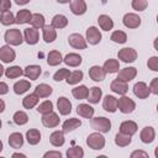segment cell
Here are the masks:
<instances>
[{
  "label": "cell",
  "mask_w": 158,
  "mask_h": 158,
  "mask_svg": "<svg viewBox=\"0 0 158 158\" xmlns=\"http://www.w3.org/2000/svg\"><path fill=\"white\" fill-rule=\"evenodd\" d=\"M86 144L91 149L100 151V149H102L105 147V137L99 131L98 132H93L86 137Z\"/></svg>",
  "instance_id": "6da1fadb"
},
{
  "label": "cell",
  "mask_w": 158,
  "mask_h": 158,
  "mask_svg": "<svg viewBox=\"0 0 158 158\" xmlns=\"http://www.w3.org/2000/svg\"><path fill=\"white\" fill-rule=\"evenodd\" d=\"M90 125L95 131H99L101 133H106L111 130V121L107 117H104V116L93 117L91 121H90Z\"/></svg>",
  "instance_id": "7a4b0ae2"
},
{
  "label": "cell",
  "mask_w": 158,
  "mask_h": 158,
  "mask_svg": "<svg viewBox=\"0 0 158 158\" xmlns=\"http://www.w3.org/2000/svg\"><path fill=\"white\" fill-rule=\"evenodd\" d=\"M4 38L6 41L7 44L10 46H20L22 42H23V37H22V33L19 28H11V30H7L4 35Z\"/></svg>",
  "instance_id": "3957f363"
},
{
  "label": "cell",
  "mask_w": 158,
  "mask_h": 158,
  "mask_svg": "<svg viewBox=\"0 0 158 158\" xmlns=\"http://www.w3.org/2000/svg\"><path fill=\"white\" fill-rule=\"evenodd\" d=\"M135 109H136V102L131 98L122 95L118 99V110L122 114H131V112H133Z\"/></svg>",
  "instance_id": "277c9868"
},
{
  "label": "cell",
  "mask_w": 158,
  "mask_h": 158,
  "mask_svg": "<svg viewBox=\"0 0 158 158\" xmlns=\"http://www.w3.org/2000/svg\"><path fill=\"white\" fill-rule=\"evenodd\" d=\"M117 57L123 63H132L137 59V52L131 47H125L117 52Z\"/></svg>",
  "instance_id": "5b68a950"
},
{
  "label": "cell",
  "mask_w": 158,
  "mask_h": 158,
  "mask_svg": "<svg viewBox=\"0 0 158 158\" xmlns=\"http://www.w3.org/2000/svg\"><path fill=\"white\" fill-rule=\"evenodd\" d=\"M68 42L69 44L75 48V49H85L86 46H88V42H86V38H84L80 33H72L69 37H68Z\"/></svg>",
  "instance_id": "8992f818"
},
{
  "label": "cell",
  "mask_w": 158,
  "mask_h": 158,
  "mask_svg": "<svg viewBox=\"0 0 158 158\" xmlns=\"http://www.w3.org/2000/svg\"><path fill=\"white\" fill-rule=\"evenodd\" d=\"M85 36H86V42H88L89 44H93V46L98 44V43L101 41V32H100V30H99L98 27H95V26H90V27L86 30Z\"/></svg>",
  "instance_id": "52a82bcc"
},
{
  "label": "cell",
  "mask_w": 158,
  "mask_h": 158,
  "mask_svg": "<svg viewBox=\"0 0 158 158\" xmlns=\"http://www.w3.org/2000/svg\"><path fill=\"white\" fill-rule=\"evenodd\" d=\"M133 94L138 98V99H147L151 94V90L148 88V85L144 81H138L133 85Z\"/></svg>",
  "instance_id": "ba28073f"
},
{
  "label": "cell",
  "mask_w": 158,
  "mask_h": 158,
  "mask_svg": "<svg viewBox=\"0 0 158 158\" xmlns=\"http://www.w3.org/2000/svg\"><path fill=\"white\" fill-rule=\"evenodd\" d=\"M122 22H123V25H125L127 28H137V27L141 25V17H139L137 14L128 12V14H126V15L123 16Z\"/></svg>",
  "instance_id": "9c48e42d"
},
{
  "label": "cell",
  "mask_w": 158,
  "mask_h": 158,
  "mask_svg": "<svg viewBox=\"0 0 158 158\" xmlns=\"http://www.w3.org/2000/svg\"><path fill=\"white\" fill-rule=\"evenodd\" d=\"M136 75H137V69H136L135 67H126V68L118 70L117 79L128 83V81H131L132 79H135Z\"/></svg>",
  "instance_id": "30bf717a"
},
{
  "label": "cell",
  "mask_w": 158,
  "mask_h": 158,
  "mask_svg": "<svg viewBox=\"0 0 158 158\" xmlns=\"http://www.w3.org/2000/svg\"><path fill=\"white\" fill-rule=\"evenodd\" d=\"M15 58H16V53L10 47V44L2 46L0 48V59L2 63H10V62L15 60Z\"/></svg>",
  "instance_id": "8fae6325"
},
{
  "label": "cell",
  "mask_w": 158,
  "mask_h": 158,
  "mask_svg": "<svg viewBox=\"0 0 158 158\" xmlns=\"http://www.w3.org/2000/svg\"><path fill=\"white\" fill-rule=\"evenodd\" d=\"M42 125L47 128H53V127H57L59 125V116L57 114H54L53 111L49 112V114H46L42 116Z\"/></svg>",
  "instance_id": "7c38bea8"
},
{
  "label": "cell",
  "mask_w": 158,
  "mask_h": 158,
  "mask_svg": "<svg viewBox=\"0 0 158 158\" xmlns=\"http://www.w3.org/2000/svg\"><path fill=\"white\" fill-rule=\"evenodd\" d=\"M57 109L60 115H63V116L69 115L72 112V102L65 96H60L57 100Z\"/></svg>",
  "instance_id": "4fadbf2b"
},
{
  "label": "cell",
  "mask_w": 158,
  "mask_h": 158,
  "mask_svg": "<svg viewBox=\"0 0 158 158\" xmlns=\"http://www.w3.org/2000/svg\"><path fill=\"white\" fill-rule=\"evenodd\" d=\"M110 89H111L114 93L118 94V95H126V94H127V91H128V85H127V83H126V81L120 80V79H117V78H116L115 80H112V81H111Z\"/></svg>",
  "instance_id": "5bb4252c"
},
{
  "label": "cell",
  "mask_w": 158,
  "mask_h": 158,
  "mask_svg": "<svg viewBox=\"0 0 158 158\" xmlns=\"http://www.w3.org/2000/svg\"><path fill=\"white\" fill-rule=\"evenodd\" d=\"M102 107L107 112H115L118 109V100L112 95H106L102 101Z\"/></svg>",
  "instance_id": "9a60e30c"
},
{
  "label": "cell",
  "mask_w": 158,
  "mask_h": 158,
  "mask_svg": "<svg viewBox=\"0 0 158 158\" xmlns=\"http://www.w3.org/2000/svg\"><path fill=\"white\" fill-rule=\"evenodd\" d=\"M23 38H25L26 43H28V44H36L38 42V38H40L38 30L35 28V27L25 28V31H23Z\"/></svg>",
  "instance_id": "2e32d148"
},
{
  "label": "cell",
  "mask_w": 158,
  "mask_h": 158,
  "mask_svg": "<svg viewBox=\"0 0 158 158\" xmlns=\"http://www.w3.org/2000/svg\"><path fill=\"white\" fill-rule=\"evenodd\" d=\"M139 138H141V141H142L143 143H146V144L152 143V142L154 141V138H156V131H154V128L151 127V126L143 127L142 131H141V133H139Z\"/></svg>",
  "instance_id": "e0dca14e"
},
{
  "label": "cell",
  "mask_w": 158,
  "mask_h": 158,
  "mask_svg": "<svg viewBox=\"0 0 158 158\" xmlns=\"http://www.w3.org/2000/svg\"><path fill=\"white\" fill-rule=\"evenodd\" d=\"M70 11L77 15H84L86 12V2L84 0H72L70 1Z\"/></svg>",
  "instance_id": "ac0fdd59"
},
{
  "label": "cell",
  "mask_w": 158,
  "mask_h": 158,
  "mask_svg": "<svg viewBox=\"0 0 158 158\" xmlns=\"http://www.w3.org/2000/svg\"><path fill=\"white\" fill-rule=\"evenodd\" d=\"M105 75H106L105 69L101 68V67H99V65H93L89 69V77L94 81H102L105 79Z\"/></svg>",
  "instance_id": "d6986e66"
},
{
  "label": "cell",
  "mask_w": 158,
  "mask_h": 158,
  "mask_svg": "<svg viewBox=\"0 0 158 158\" xmlns=\"http://www.w3.org/2000/svg\"><path fill=\"white\" fill-rule=\"evenodd\" d=\"M138 130V126L135 121H131V120H127V121H123L121 125H120V132L125 133V135H135Z\"/></svg>",
  "instance_id": "ffe728a7"
},
{
  "label": "cell",
  "mask_w": 158,
  "mask_h": 158,
  "mask_svg": "<svg viewBox=\"0 0 158 158\" xmlns=\"http://www.w3.org/2000/svg\"><path fill=\"white\" fill-rule=\"evenodd\" d=\"M42 36L46 43H52L57 38V31L52 25H46L42 28Z\"/></svg>",
  "instance_id": "44dd1931"
},
{
  "label": "cell",
  "mask_w": 158,
  "mask_h": 158,
  "mask_svg": "<svg viewBox=\"0 0 158 158\" xmlns=\"http://www.w3.org/2000/svg\"><path fill=\"white\" fill-rule=\"evenodd\" d=\"M77 112L79 116L89 120V118H93L94 116V107L89 104H79L77 106Z\"/></svg>",
  "instance_id": "7402d4cb"
},
{
  "label": "cell",
  "mask_w": 158,
  "mask_h": 158,
  "mask_svg": "<svg viewBox=\"0 0 158 158\" xmlns=\"http://www.w3.org/2000/svg\"><path fill=\"white\" fill-rule=\"evenodd\" d=\"M41 67L40 65H35V64H32V65H27L26 68H25V70H23V75L26 77V78H28V79H31V80H36L40 75H41Z\"/></svg>",
  "instance_id": "603a6c76"
},
{
  "label": "cell",
  "mask_w": 158,
  "mask_h": 158,
  "mask_svg": "<svg viewBox=\"0 0 158 158\" xmlns=\"http://www.w3.org/2000/svg\"><path fill=\"white\" fill-rule=\"evenodd\" d=\"M81 126V121L79 120V118H75V117H72V118H68V120H65L64 122H63V125H62V131L64 132V133H67V132H70V131H74L75 128H78V127H80Z\"/></svg>",
  "instance_id": "cb8c5ba5"
},
{
  "label": "cell",
  "mask_w": 158,
  "mask_h": 158,
  "mask_svg": "<svg viewBox=\"0 0 158 158\" xmlns=\"http://www.w3.org/2000/svg\"><path fill=\"white\" fill-rule=\"evenodd\" d=\"M40 101V96L36 94V93H32L30 95H26L23 99H22V106L27 110L30 109H33Z\"/></svg>",
  "instance_id": "d4e9b609"
},
{
  "label": "cell",
  "mask_w": 158,
  "mask_h": 158,
  "mask_svg": "<svg viewBox=\"0 0 158 158\" xmlns=\"http://www.w3.org/2000/svg\"><path fill=\"white\" fill-rule=\"evenodd\" d=\"M49 142L54 147H62L64 144V142H65L64 132L63 131H54V132H52L51 136H49Z\"/></svg>",
  "instance_id": "484cf974"
},
{
  "label": "cell",
  "mask_w": 158,
  "mask_h": 158,
  "mask_svg": "<svg viewBox=\"0 0 158 158\" xmlns=\"http://www.w3.org/2000/svg\"><path fill=\"white\" fill-rule=\"evenodd\" d=\"M63 62L69 67H79L83 62V58L78 53H68L63 58Z\"/></svg>",
  "instance_id": "4316f807"
},
{
  "label": "cell",
  "mask_w": 158,
  "mask_h": 158,
  "mask_svg": "<svg viewBox=\"0 0 158 158\" xmlns=\"http://www.w3.org/2000/svg\"><path fill=\"white\" fill-rule=\"evenodd\" d=\"M23 144V136L20 133V132H12L10 136H9V146L11 148H20L22 147Z\"/></svg>",
  "instance_id": "83f0119b"
},
{
  "label": "cell",
  "mask_w": 158,
  "mask_h": 158,
  "mask_svg": "<svg viewBox=\"0 0 158 158\" xmlns=\"http://www.w3.org/2000/svg\"><path fill=\"white\" fill-rule=\"evenodd\" d=\"M63 62V57H62V53L59 51H51L47 56V63L48 65L51 67H56L58 64H60Z\"/></svg>",
  "instance_id": "f1b7e54d"
},
{
  "label": "cell",
  "mask_w": 158,
  "mask_h": 158,
  "mask_svg": "<svg viewBox=\"0 0 158 158\" xmlns=\"http://www.w3.org/2000/svg\"><path fill=\"white\" fill-rule=\"evenodd\" d=\"M98 23H99L100 28L104 31H110L114 27V21L109 15H100L98 17Z\"/></svg>",
  "instance_id": "f546056e"
},
{
  "label": "cell",
  "mask_w": 158,
  "mask_h": 158,
  "mask_svg": "<svg viewBox=\"0 0 158 158\" xmlns=\"http://www.w3.org/2000/svg\"><path fill=\"white\" fill-rule=\"evenodd\" d=\"M102 68L105 69L106 73L109 74H114V73H117L118 69H120V63L117 59H114V58H110V59H106Z\"/></svg>",
  "instance_id": "4dcf8cb0"
},
{
  "label": "cell",
  "mask_w": 158,
  "mask_h": 158,
  "mask_svg": "<svg viewBox=\"0 0 158 158\" xmlns=\"http://www.w3.org/2000/svg\"><path fill=\"white\" fill-rule=\"evenodd\" d=\"M26 139L31 146H36L41 141V132L37 128H30L26 132Z\"/></svg>",
  "instance_id": "1f68e13d"
},
{
  "label": "cell",
  "mask_w": 158,
  "mask_h": 158,
  "mask_svg": "<svg viewBox=\"0 0 158 158\" xmlns=\"http://www.w3.org/2000/svg\"><path fill=\"white\" fill-rule=\"evenodd\" d=\"M32 15L30 10L27 9H23V10H19L17 15H16V23H20V25H23V23H28L31 22L32 20Z\"/></svg>",
  "instance_id": "d6a6232c"
},
{
  "label": "cell",
  "mask_w": 158,
  "mask_h": 158,
  "mask_svg": "<svg viewBox=\"0 0 158 158\" xmlns=\"http://www.w3.org/2000/svg\"><path fill=\"white\" fill-rule=\"evenodd\" d=\"M51 25H52L56 30H62V28H64V27L68 25V19H67L64 15H62V14L54 15L53 19H52Z\"/></svg>",
  "instance_id": "836d02e7"
},
{
  "label": "cell",
  "mask_w": 158,
  "mask_h": 158,
  "mask_svg": "<svg viewBox=\"0 0 158 158\" xmlns=\"http://www.w3.org/2000/svg\"><path fill=\"white\" fill-rule=\"evenodd\" d=\"M35 93H36L40 98H48V96L53 93V89H52L51 85H48V84H46V83H41V84H38V85L36 86Z\"/></svg>",
  "instance_id": "e575fe53"
},
{
  "label": "cell",
  "mask_w": 158,
  "mask_h": 158,
  "mask_svg": "<svg viewBox=\"0 0 158 158\" xmlns=\"http://www.w3.org/2000/svg\"><path fill=\"white\" fill-rule=\"evenodd\" d=\"M72 94L75 99L84 100V99H88V96H89V89L85 85H79V86H75L72 89Z\"/></svg>",
  "instance_id": "d590c367"
},
{
  "label": "cell",
  "mask_w": 158,
  "mask_h": 158,
  "mask_svg": "<svg viewBox=\"0 0 158 158\" xmlns=\"http://www.w3.org/2000/svg\"><path fill=\"white\" fill-rule=\"evenodd\" d=\"M101 96H102V90L99 86H93L89 90L88 100L90 104H99V101L101 100Z\"/></svg>",
  "instance_id": "8d00e7d4"
},
{
  "label": "cell",
  "mask_w": 158,
  "mask_h": 158,
  "mask_svg": "<svg viewBox=\"0 0 158 158\" xmlns=\"http://www.w3.org/2000/svg\"><path fill=\"white\" fill-rule=\"evenodd\" d=\"M31 88V83L28 80H19L14 84V93L16 95H22Z\"/></svg>",
  "instance_id": "74e56055"
},
{
  "label": "cell",
  "mask_w": 158,
  "mask_h": 158,
  "mask_svg": "<svg viewBox=\"0 0 158 158\" xmlns=\"http://www.w3.org/2000/svg\"><path fill=\"white\" fill-rule=\"evenodd\" d=\"M21 75H23V70L19 65H12L5 69V77L9 79H16L20 78Z\"/></svg>",
  "instance_id": "f35d334b"
},
{
  "label": "cell",
  "mask_w": 158,
  "mask_h": 158,
  "mask_svg": "<svg viewBox=\"0 0 158 158\" xmlns=\"http://www.w3.org/2000/svg\"><path fill=\"white\" fill-rule=\"evenodd\" d=\"M131 137L132 136H130V135H125V133L120 132V133H117L115 136V143L118 147H126V146H128L131 143V141H132Z\"/></svg>",
  "instance_id": "ab89813d"
},
{
  "label": "cell",
  "mask_w": 158,
  "mask_h": 158,
  "mask_svg": "<svg viewBox=\"0 0 158 158\" xmlns=\"http://www.w3.org/2000/svg\"><path fill=\"white\" fill-rule=\"evenodd\" d=\"M0 21H1V23H2L4 26H10V25L16 23V17H15L14 14L9 10V11H4V12H1Z\"/></svg>",
  "instance_id": "60d3db41"
},
{
  "label": "cell",
  "mask_w": 158,
  "mask_h": 158,
  "mask_svg": "<svg viewBox=\"0 0 158 158\" xmlns=\"http://www.w3.org/2000/svg\"><path fill=\"white\" fill-rule=\"evenodd\" d=\"M83 77H84V74H83L81 70H74V72H70L69 77H68L65 80H67V83H68L69 85H75V84H78L79 81L83 80Z\"/></svg>",
  "instance_id": "b9f144b4"
},
{
  "label": "cell",
  "mask_w": 158,
  "mask_h": 158,
  "mask_svg": "<svg viewBox=\"0 0 158 158\" xmlns=\"http://www.w3.org/2000/svg\"><path fill=\"white\" fill-rule=\"evenodd\" d=\"M110 40H111L112 42H115V43L122 44V43H126V41H127V35H126V32H123V31H121V30H117V31H114V32L111 33Z\"/></svg>",
  "instance_id": "7bdbcfd3"
},
{
  "label": "cell",
  "mask_w": 158,
  "mask_h": 158,
  "mask_svg": "<svg viewBox=\"0 0 158 158\" xmlns=\"http://www.w3.org/2000/svg\"><path fill=\"white\" fill-rule=\"evenodd\" d=\"M12 120L16 125L19 126H22V125H26L28 122V116L25 111H16L12 116Z\"/></svg>",
  "instance_id": "ee69618b"
},
{
  "label": "cell",
  "mask_w": 158,
  "mask_h": 158,
  "mask_svg": "<svg viewBox=\"0 0 158 158\" xmlns=\"http://www.w3.org/2000/svg\"><path fill=\"white\" fill-rule=\"evenodd\" d=\"M65 154H67L68 158H83L84 157V151L80 146H74L72 148H68Z\"/></svg>",
  "instance_id": "f6af8a7d"
},
{
  "label": "cell",
  "mask_w": 158,
  "mask_h": 158,
  "mask_svg": "<svg viewBox=\"0 0 158 158\" xmlns=\"http://www.w3.org/2000/svg\"><path fill=\"white\" fill-rule=\"evenodd\" d=\"M32 25V27L35 28H43L46 25H44V16L42 14H33L32 15V20L30 22Z\"/></svg>",
  "instance_id": "bcb514c9"
},
{
  "label": "cell",
  "mask_w": 158,
  "mask_h": 158,
  "mask_svg": "<svg viewBox=\"0 0 158 158\" xmlns=\"http://www.w3.org/2000/svg\"><path fill=\"white\" fill-rule=\"evenodd\" d=\"M37 111L41 114V115H46V114H49L53 111V102L51 100H46L43 102H41L38 106H37Z\"/></svg>",
  "instance_id": "7dc6e473"
},
{
  "label": "cell",
  "mask_w": 158,
  "mask_h": 158,
  "mask_svg": "<svg viewBox=\"0 0 158 158\" xmlns=\"http://www.w3.org/2000/svg\"><path fill=\"white\" fill-rule=\"evenodd\" d=\"M69 74H70L69 69H67V68H62V69H59V70H57V72L54 73V75H53V80H54V81H62V80L67 79V78L69 77Z\"/></svg>",
  "instance_id": "c3c4849f"
},
{
  "label": "cell",
  "mask_w": 158,
  "mask_h": 158,
  "mask_svg": "<svg viewBox=\"0 0 158 158\" xmlns=\"http://www.w3.org/2000/svg\"><path fill=\"white\" fill-rule=\"evenodd\" d=\"M131 5H132V9L136 11H144L148 6V1L147 0H132Z\"/></svg>",
  "instance_id": "681fc988"
},
{
  "label": "cell",
  "mask_w": 158,
  "mask_h": 158,
  "mask_svg": "<svg viewBox=\"0 0 158 158\" xmlns=\"http://www.w3.org/2000/svg\"><path fill=\"white\" fill-rule=\"evenodd\" d=\"M147 67L153 70V72H158V57L152 56L148 60H147Z\"/></svg>",
  "instance_id": "f907efd6"
},
{
  "label": "cell",
  "mask_w": 158,
  "mask_h": 158,
  "mask_svg": "<svg viewBox=\"0 0 158 158\" xmlns=\"http://www.w3.org/2000/svg\"><path fill=\"white\" fill-rule=\"evenodd\" d=\"M149 90H151V93H152V94L158 95V78H153V79L151 80Z\"/></svg>",
  "instance_id": "816d5d0a"
},
{
  "label": "cell",
  "mask_w": 158,
  "mask_h": 158,
  "mask_svg": "<svg viewBox=\"0 0 158 158\" xmlns=\"http://www.w3.org/2000/svg\"><path fill=\"white\" fill-rule=\"evenodd\" d=\"M10 7H11V1H10V0H0V9H1V12L9 11Z\"/></svg>",
  "instance_id": "f5cc1de1"
},
{
  "label": "cell",
  "mask_w": 158,
  "mask_h": 158,
  "mask_svg": "<svg viewBox=\"0 0 158 158\" xmlns=\"http://www.w3.org/2000/svg\"><path fill=\"white\" fill-rule=\"evenodd\" d=\"M44 158H62V153L60 152H56V151H49V152H46L43 154Z\"/></svg>",
  "instance_id": "db71d44e"
},
{
  "label": "cell",
  "mask_w": 158,
  "mask_h": 158,
  "mask_svg": "<svg viewBox=\"0 0 158 158\" xmlns=\"http://www.w3.org/2000/svg\"><path fill=\"white\" fill-rule=\"evenodd\" d=\"M136 157H143V158H147L148 157V153L144 152V151H135L131 153V158H136Z\"/></svg>",
  "instance_id": "11a10c76"
},
{
  "label": "cell",
  "mask_w": 158,
  "mask_h": 158,
  "mask_svg": "<svg viewBox=\"0 0 158 158\" xmlns=\"http://www.w3.org/2000/svg\"><path fill=\"white\" fill-rule=\"evenodd\" d=\"M7 91H9V86H7V84L4 83V81H0V95L6 94Z\"/></svg>",
  "instance_id": "9f6ffc18"
},
{
  "label": "cell",
  "mask_w": 158,
  "mask_h": 158,
  "mask_svg": "<svg viewBox=\"0 0 158 158\" xmlns=\"http://www.w3.org/2000/svg\"><path fill=\"white\" fill-rule=\"evenodd\" d=\"M15 2H16L17 5H26V4L30 2V0H15Z\"/></svg>",
  "instance_id": "6f0895ef"
},
{
  "label": "cell",
  "mask_w": 158,
  "mask_h": 158,
  "mask_svg": "<svg viewBox=\"0 0 158 158\" xmlns=\"http://www.w3.org/2000/svg\"><path fill=\"white\" fill-rule=\"evenodd\" d=\"M11 157H12V158H16V157H20V158H26V156H25V154H22V153H14Z\"/></svg>",
  "instance_id": "680465c9"
},
{
  "label": "cell",
  "mask_w": 158,
  "mask_h": 158,
  "mask_svg": "<svg viewBox=\"0 0 158 158\" xmlns=\"http://www.w3.org/2000/svg\"><path fill=\"white\" fill-rule=\"evenodd\" d=\"M153 47H154L156 51H158V37L154 40V42H153Z\"/></svg>",
  "instance_id": "91938a15"
},
{
  "label": "cell",
  "mask_w": 158,
  "mask_h": 158,
  "mask_svg": "<svg viewBox=\"0 0 158 158\" xmlns=\"http://www.w3.org/2000/svg\"><path fill=\"white\" fill-rule=\"evenodd\" d=\"M59 4H68V2H70L72 0H57Z\"/></svg>",
  "instance_id": "94428289"
},
{
  "label": "cell",
  "mask_w": 158,
  "mask_h": 158,
  "mask_svg": "<svg viewBox=\"0 0 158 158\" xmlns=\"http://www.w3.org/2000/svg\"><path fill=\"white\" fill-rule=\"evenodd\" d=\"M0 102H1V109H0V111H1V112H2V111H4V110H5V102H4V100H1V101H0Z\"/></svg>",
  "instance_id": "6125c7cd"
},
{
  "label": "cell",
  "mask_w": 158,
  "mask_h": 158,
  "mask_svg": "<svg viewBox=\"0 0 158 158\" xmlns=\"http://www.w3.org/2000/svg\"><path fill=\"white\" fill-rule=\"evenodd\" d=\"M154 156L158 158V146H157V147H156V149H154Z\"/></svg>",
  "instance_id": "be15d7a7"
},
{
  "label": "cell",
  "mask_w": 158,
  "mask_h": 158,
  "mask_svg": "<svg viewBox=\"0 0 158 158\" xmlns=\"http://www.w3.org/2000/svg\"><path fill=\"white\" fill-rule=\"evenodd\" d=\"M157 23H158V15H157Z\"/></svg>",
  "instance_id": "e7e4bbea"
},
{
  "label": "cell",
  "mask_w": 158,
  "mask_h": 158,
  "mask_svg": "<svg viewBox=\"0 0 158 158\" xmlns=\"http://www.w3.org/2000/svg\"><path fill=\"white\" fill-rule=\"evenodd\" d=\"M157 111H158V104H157Z\"/></svg>",
  "instance_id": "03108f58"
}]
</instances>
